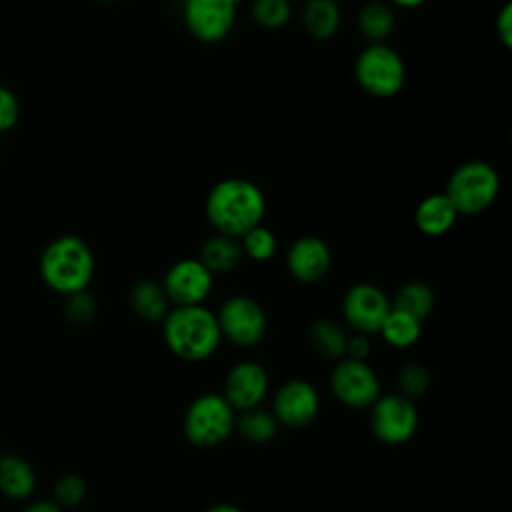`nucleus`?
<instances>
[{
    "label": "nucleus",
    "instance_id": "nucleus-22",
    "mask_svg": "<svg viewBox=\"0 0 512 512\" xmlns=\"http://www.w3.org/2000/svg\"><path fill=\"white\" fill-rule=\"evenodd\" d=\"M356 22H358L360 34L368 42H384L392 34V30L396 26L394 10L384 0H370V2H366L358 10Z\"/></svg>",
    "mask_w": 512,
    "mask_h": 512
},
{
    "label": "nucleus",
    "instance_id": "nucleus-1",
    "mask_svg": "<svg viewBox=\"0 0 512 512\" xmlns=\"http://www.w3.org/2000/svg\"><path fill=\"white\" fill-rule=\"evenodd\" d=\"M204 214L218 234L240 238L256 224H262L266 196L260 186L248 178H222L208 190Z\"/></svg>",
    "mask_w": 512,
    "mask_h": 512
},
{
    "label": "nucleus",
    "instance_id": "nucleus-30",
    "mask_svg": "<svg viewBox=\"0 0 512 512\" xmlns=\"http://www.w3.org/2000/svg\"><path fill=\"white\" fill-rule=\"evenodd\" d=\"M96 300L86 292V290H80V292H74V294H68L66 296V302H64V314L70 322L74 324H88L94 320L96 316Z\"/></svg>",
    "mask_w": 512,
    "mask_h": 512
},
{
    "label": "nucleus",
    "instance_id": "nucleus-7",
    "mask_svg": "<svg viewBox=\"0 0 512 512\" xmlns=\"http://www.w3.org/2000/svg\"><path fill=\"white\" fill-rule=\"evenodd\" d=\"M222 340L240 348H252L262 342L268 330L264 306L248 294L228 296L214 312Z\"/></svg>",
    "mask_w": 512,
    "mask_h": 512
},
{
    "label": "nucleus",
    "instance_id": "nucleus-24",
    "mask_svg": "<svg viewBox=\"0 0 512 512\" xmlns=\"http://www.w3.org/2000/svg\"><path fill=\"white\" fill-rule=\"evenodd\" d=\"M280 424L276 422L274 414L262 406H254L242 412H236V426L234 430L252 444H268L278 434Z\"/></svg>",
    "mask_w": 512,
    "mask_h": 512
},
{
    "label": "nucleus",
    "instance_id": "nucleus-26",
    "mask_svg": "<svg viewBox=\"0 0 512 512\" xmlns=\"http://www.w3.org/2000/svg\"><path fill=\"white\" fill-rule=\"evenodd\" d=\"M240 248L242 254L254 262H266L270 260L276 250H278V238L276 234L264 226V224H256L254 228H250L248 232H244L240 238Z\"/></svg>",
    "mask_w": 512,
    "mask_h": 512
},
{
    "label": "nucleus",
    "instance_id": "nucleus-14",
    "mask_svg": "<svg viewBox=\"0 0 512 512\" xmlns=\"http://www.w3.org/2000/svg\"><path fill=\"white\" fill-rule=\"evenodd\" d=\"M268 390L270 378L266 368L256 360H240L226 372L220 394L236 412H242L254 406H262Z\"/></svg>",
    "mask_w": 512,
    "mask_h": 512
},
{
    "label": "nucleus",
    "instance_id": "nucleus-6",
    "mask_svg": "<svg viewBox=\"0 0 512 512\" xmlns=\"http://www.w3.org/2000/svg\"><path fill=\"white\" fill-rule=\"evenodd\" d=\"M354 78L368 96L392 98L404 88L406 64L386 42H368L356 56Z\"/></svg>",
    "mask_w": 512,
    "mask_h": 512
},
{
    "label": "nucleus",
    "instance_id": "nucleus-10",
    "mask_svg": "<svg viewBox=\"0 0 512 512\" xmlns=\"http://www.w3.org/2000/svg\"><path fill=\"white\" fill-rule=\"evenodd\" d=\"M390 308V296L372 282H356L342 296V316L352 332L378 334Z\"/></svg>",
    "mask_w": 512,
    "mask_h": 512
},
{
    "label": "nucleus",
    "instance_id": "nucleus-12",
    "mask_svg": "<svg viewBox=\"0 0 512 512\" xmlns=\"http://www.w3.org/2000/svg\"><path fill=\"white\" fill-rule=\"evenodd\" d=\"M270 412L280 426L304 428L320 412V394L312 382L290 378L274 390Z\"/></svg>",
    "mask_w": 512,
    "mask_h": 512
},
{
    "label": "nucleus",
    "instance_id": "nucleus-15",
    "mask_svg": "<svg viewBox=\"0 0 512 512\" xmlns=\"http://www.w3.org/2000/svg\"><path fill=\"white\" fill-rule=\"evenodd\" d=\"M332 266V250L320 236H300L286 252V270L296 282L316 284Z\"/></svg>",
    "mask_w": 512,
    "mask_h": 512
},
{
    "label": "nucleus",
    "instance_id": "nucleus-3",
    "mask_svg": "<svg viewBox=\"0 0 512 512\" xmlns=\"http://www.w3.org/2000/svg\"><path fill=\"white\" fill-rule=\"evenodd\" d=\"M40 276L48 288L62 296L86 290L94 276L92 248L74 234L54 238L42 250Z\"/></svg>",
    "mask_w": 512,
    "mask_h": 512
},
{
    "label": "nucleus",
    "instance_id": "nucleus-4",
    "mask_svg": "<svg viewBox=\"0 0 512 512\" xmlns=\"http://www.w3.org/2000/svg\"><path fill=\"white\" fill-rule=\"evenodd\" d=\"M444 194L460 216L480 214L496 202L500 194V174L486 160L462 162L448 176Z\"/></svg>",
    "mask_w": 512,
    "mask_h": 512
},
{
    "label": "nucleus",
    "instance_id": "nucleus-29",
    "mask_svg": "<svg viewBox=\"0 0 512 512\" xmlns=\"http://www.w3.org/2000/svg\"><path fill=\"white\" fill-rule=\"evenodd\" d=\"M88 486L86 480L74 472L60 476L52 488V500L62 508H76L86 498Z\"/></svg>",
    "mask_w": 512,
    "mask_h": 512
},
{
    "label": "nucleus",
    "instance_id": "nucleus-17",
    "mask_svg": "<svg viewBox=\"0 0 512 512\" xmlns=\"http://www.w3.org/2000/svg\"><path fill=\"white\" fill-rule=\"evenodd\" d=\"M306 34L314 40H330L342 22L338 0H306L300 14Z\"/></svg>",
    "mask_w": 512,
    "mask_h": 512
},
{
    "label": "nucleus",
    "instance_id": "nucleus-18",
    "mask_svg": "<svg viewBox=\"0 0 512 512\" xmlns=\"http://www.w3.org/2000/svg\"><path fill=\"white\" fill-rule=\"evenodd\" d=\"M36 488V474L30 462L16 454L0 456V494L10 500H24Z\"/></svg>",
    "mask_w": 512,
    "mask_h": 512
},
{
    "label": "nucleus",
    "instance_id": "nucleus-5",
    "mask_svg": "<svg viewBox=\"0 0 512 512\" xmlns=\"http://www.w3.org/2000/svg\"><path fill=\"white\" fill-rule=\"evenodd\" d=\"M236 426V410L220 392L196 396L182 420V434L196 448H214L226 442Z\"/></svg>",
    "mask_w": 512,
    "mask_h": 512
},
{
    "label": "nucleus",
    "instance_id": "nucleus-21",
    "mask_svg": "<svg viewBox=\"0 0 512 512\" xmlns=\"http://www.w3.org/2000/svg\"><path fill=\"white\" fill-rule=\"evenodd\" d=\"M378 334L390 348L408 350V348L416 346L418 340L422 338V320H418L398 308H390Z\"/></svg>",
    "mask_w": 512,
    "mask_h": 512
},
{
    "label": "nucleus",
    "instance_id": "nucleus-34",
    "mask_svg": "<svg viewBox=\"0 0 512 512\" xmlns=\"http://www.w3.org/2000/svg\"><path fill=\"white\" fill-rule=\"evenodd\" d=\"M22 512H64L54 500H36L28 504Z\"/></svg>",
    "mask_w": 512,
    "mask_h": 512
},
{
    "label": "nucleus",
    "instance_id": "nucleus-13",
    "mask_svg": "<svg viewBox=\"0 0 512 512\" xmlns=\"http://www.w3.org/2000/svg\"><path fill=\"white\" fill-rule=\"evenodd\" d=\"M182 20L192 38L214 44L230 34L236 4L232 0H184Z\"/></svg>",
    "mask_w": 512,
    "mask_h": 512
},
{
    "label": "nucleus",
    "instance_id": "nucleus-31",
    "mask_svg": "<svg viewBox=\"0 0 512 512\" xmlns=\"http://www.w3.org/2000/svg\"><path fill=\"white\" fill-rule=\"evenodd\" d=\"M20 116V104L12 90L0 86V132L10 130Z\"/></svg>",
    "mask_w": 512,
    "mask_h": 512
},
{
    "label": "nucleus",
    "instance_id": "nucleus-35",
    "mask_svg": "<svg viewBox=\"0 0 512 512\" xmlns=\"http://www.w3.org/2000/svg\"><path fill=\"white\" fill-rule=\"evenodd\" d=\"M204 512H244V510L236 504H230V502H218V504L208 506Z\"/></svg>",
    "mask_w": 512,
    "mask_h": 512
},
{
    "label": "nucleus",
    "instance_id": "nucleus-27",
    "mask_svg": "<svg viewBox=\"0 0 512 512\" xmlns=\"http://www.w3.org/2000/svg\"><path fill=\"white\" fill-rule=\"evenodd\" d=\"M250 16L258 26L266 30H278L292 16V2L290 0H252Z\"/></svg>",
    "mask_w": 512,
    "mask_h": 512
},
{
    "label": "nucleus",
    "instance_id": "nucleus-32",
    "mask_svg": "<svg viewBox=\"0 0 512 512\" xmlns=\"http://www.w3.org/2000/svg\"><path fill=\"white\" fill-rule=\"evenodd\" d=\"M494 30L502 48L510 50L512 48V4L510 2H504V6L498 10Z\"/></svg>",
    "mask_w": 512,
    "mask_h": 512
},
{
    "label": "nucleus",
    "instance_id": "nucleus-11",
    "mask_svg": "<svg viewBox=\"0 0 512 512\" xmlns=\"http://www.w3.org/2000/svg\"><path fill=\"white\" fill-rule=\"evenodd\" d=\"M172 306L204 304L212 294L214 274L198 258H180L160 280Z\"/></svg>",
    "mask_w": 512,
    "mask_h": 512
},
{
    "label": "nucleus",
    "instance_id": "nucleus-2",
    "mask_svg": "<svg viewBox=\"0 0 512 512\" xmlns=\"http://www.w3.org/2000/svg\"><path fill=\"white\" fill-rule=\"evenodd\" d=\"M166 348L184 362H202L216 354L222 342L216 314L204 304L172 306L162 318Z\"/></svg>",
    "mask_w": 512,
    "mask_h": 512
},
{
    "label": "nucleus",
    "instance_id": "nucleus-37",
    "mask_svg": "<svg viewBox=\"0 0 512 512\" xmlns=\"http://www.w3.org/2000/svg\"><path fill=\"white\" fill-rule=\"evenodd\" d=\"M98 2H118V0H98Z\"/></svg>",
    "mask_w": 512,
    "mask_h": 512
},
{
    "label": "nucleus",
    "instance_id": "nucleus-16",
    "mask_svg": "<svg viewBox=\"0 0 512 512\" xmlns=\"http://www.w3.org/2000/svg\"><path fill=\"white\" fill-rule=\"evenodd\" d=\"M458 216L460 214L450 202V198L444 192H434L424 196L416 204L414 224L420 234L430 238H440L454 228Z\"/></svg>",
    "mask_w": 512,
    "mask_h": 512
},
{
    "label": "nucleus",
    "instance_id": "nucleus-9",
    "mask_svg": "<svg viewBox=\"0 0 512 512\" xmlns=\"http://www.w3.org/2000/svg\"><path fill=\"white\" fill-rule=\"evenodd\" d=\"M328 386L332 396L346 408L364 410L382 394L380 378L368 360H354L342 356L336 360Z\"/></svg>",
    "mask_w": 512,
    "mask_h": 512
},
{
    "label": "nucleus",
    "instance_id": "nucleus-25",
    "mask_svg": "<svg viewBox=\"0 0 512 512\" xmlns=\"http://www.w3.org/2000/svg\"><path fill=\"white\" fill-rule=\"evenodd\" d=\"M346 340L348 332L344 330V326L330 318L314 320L308 328V342L314 348V352L330 360H338L344 356Z\"/></svg>",
    "mask_w": 512,
    "mask_h": 512
},
{
    "label": "nucleus",
    "instance_id": "nucleus-20",
    "mask_svg": "<svg viewBox=\"0 0 512 512\" xmlns=\"http://www.w3.org/2000/svg\"><path fill=\"white\" fill-rule=\"evenodd\" d=\"M128 298L134 314L144 322H162V318L172 308L162 284L152 278L138 280L132 286Z\"/></svg>",
    "mask_w": 512,
    "mask_h": 512
},
{
    "label": "nucleus",
    "instance_id": "nucleus-36",
    "mask_svg": "<svg viewBox=\"0 0 512 512\" xmlns=\"http://www.w3.org/2000/svg\"><path fill=\"white\" fill-rule=\"evenodd\" d=\"M426 0H388V4L400 6V8H418L422 6Z\"/></svg>",
    "mask_w": 512,
    "mask_h": 512
},
{
    "label": "nucleus",
    "instance_id": "nucleus-33",
    "mask_svg": "<svg viewBox=\"0 0 512 512\" xmlns=\"http://www.w3.org/2000/svg\"><path fill=\"white\" fill-rule=\"evenodd\" d=\"M370 352H372V344H370V336L368 334H362V332L348 334L344 356L354 358V360H368Z\"/></svg>",
    "mask_w": 512,
    "mask_h": 512
},
{
    "label": "nucleus",
    "instance_id": "nucleus-28",
    "mask_svg": "<svg viewBox=\"0 0 512 512\" xmlns=\"http://www.w3.org/2000/svg\"><path fill=\"white\" fill-rule=\"evenodd\" d=\"M430 382H432V376L428 372V368L420 362H410V364H404L398 374H396V386H398V392L410 400H416V398H422L428 388H430Z\"/></svg>",
    "mask_w": 512,
    "mask_h": 512
},
{
    "label": "nucleus",
    "instance_id": "nucleus-23",
    "mask_svg": "<svg viewBox=\"0 0 512 512\" xmlns=\"http://www.w3.org/2000/svg\"><path fill=\"white\" fill-rule=\"evenodd\" d=\"M390 302H392V308H398V310L424 322L434 310L436 296H434L432 286H428L426 282L408 280L394 292Z\"/></svg>",
    "mask_w": 512,
    "mask_h": 512
},
{
    "label": "nucleus",
    "instance_id": "nucleus-8",
    "mask_svg": "<svg viewBox=\"0 0 512 512\" xmlns=\"http://www.w3.org/2000/svg\"><path fill=\"white\" fill-rule=\"evenodd\" d=\"M370 430L372 434L390 446H400L408 442L418 430V408L414 400L402 396L400 392L380 394L370 404Z\"/></svg>",
    "mask_w": 512,
    "mask_h": 512
},
{
    "label": "nucleus",
    "instance_id": "nucleus-19",
    "mask_svg": "<svg viewBox=\"0 0 512 512\" xmlns=\"http://www.w3.org/2000/svg\"><path fill=\"white\" fill-rule=\"evenodd\" d=\"M244 254L240 248L238 238L226 236V234H214L208 240L202 242L198 260L216 276V274H226L238 268L242 262Z\"/></svg>",
    "mask_w": 512,
    "mask_h": 512
}]
</instances>
